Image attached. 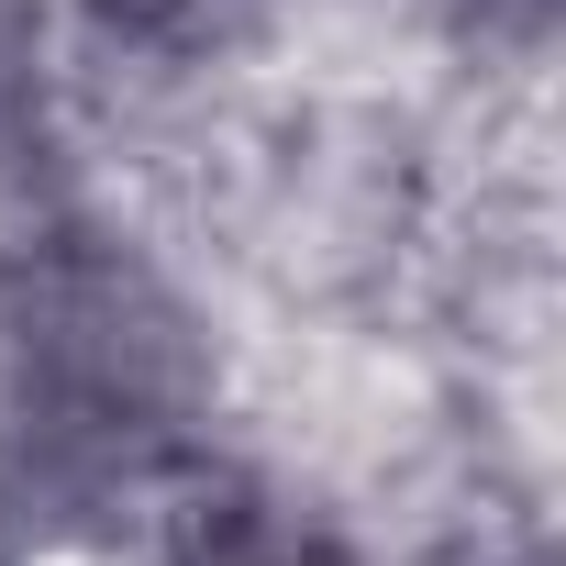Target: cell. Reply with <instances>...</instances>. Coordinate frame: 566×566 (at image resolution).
Wrapping results in <instances>:
<instances>
[{
    "mask_svg": "<svg viewBox=\"0 0 566 566\" xmlns=\"http://www.w3.org/2000/svg\"><path fill=\"white\" fill-rule=\"evenodd\" d=\"M189 566H345V555L312 544V533H266V522H244V533H211Z\"/></svg>",
    "mask_w": 566,
    "mask_h": 566,
    "instance_id": "1",
    "label": "cell"
},
{
    "mask_svg": "<svg viewBox=\"0 0 566 566\" xmlns=\"http://www.w3.org/2000/svg\"><path fill=\"white\" fill-rule=\"evenodd\" d=\"M123 23H167V12H200V0H112Z\"/></svg>",
    "mask_w": 566,
    "mask_h": 566,
    "instance_id": "2",
    "label": "cell"
}]
</instances>
